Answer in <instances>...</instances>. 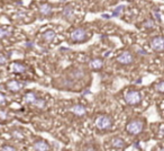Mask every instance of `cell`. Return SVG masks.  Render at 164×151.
Listing matches in <instances>:
<instances>
[{
  "instance_id": "cell-1",
  "label": "cell",
  "mask_w": 164,
  "mask_h": 151,
  "mask_svg": "<svg viewBox=\"0 0 164 151\" xmlns=\"http://www.w3.org/2000/svg\"><path fill=\"white\" fill-rule=\"evenodd\" d=\"M143 127H144V124H143L142 121L134 120L127 124L126 130L128 133H130L133 135H136V134H139V133L143 131Z\"/></svg>"
},
{
  "instance_id": "cell-2",
  "label": "cell",
  "mask_w": 164,
  "mask_h": 151,
  "mask_svg": "<svg viewBox=\"0 0 164 151\" xmlns=\"http://www.w3.org/2000/svg\"><path fill=\"white\" fill-rule=\"evenodd\" d=\"M111 125H113V120L110 116L107 115H100L96 120V126L99 130H108Z\"/></svg>"
},
{
  "instance_id": "cell-3",
  "label": "cell",
  "mask_w": 164,
  "mask_h": 151,
  "mask_svg": "<svg viewBox=\"0 0 164 151\" xmlns=\"http://www.w3.org/2000/svg\"><path fill=\"white\" fill-rule=\"evenodd\" d=\"M140 99H142L140 94L136 90H129L125 95V101L129 105H137L140 103Z\"/></svg>"
},
{
  "instance_id": "cell-4",
  "label": "cell",
  "mask_w": 164,
  "mask_h": 151,
  "mask_svg": "<svg viewBox=\"0 0 164 151\" xmlns=\"http://www.w3.org/2000/svg\"><path fill=\"white\" fill-rule=\"evenodd\" d=\"M86 35H87V33L83 28H76L72 32L71 38H72L73 42H82L86 37Z\"/></svg>"
},
{
  "instance_id": "cell-5",
  "label": "cell",
  "mask_w": 164,
  "mask_h": 151,
  "mask_svg": "<svg viewBox=\"0 0 164 151\" xmlns=\"http://www.w3.org/2000/svg\"><path fill=\"white\" fill-rule=\"evenodd\" d=\"M117 61L121 64H129V63L133 62V55L130 52L128 51H125L123 53H120L119 55L117 57Z\"/></svg>"
},
{
  "instance_id": "cell-6",
  "label": "cell",
  "mask_w": 164,
  "mask_h": 151,
  "mask_svg": "<svg viewBox=\"0 0 164 151\" xmlns=\"http://www.w3.org/2000/svg\"><path fill=\"white\" fill-rule=\"evenodd\" d=\"M151 46L154 51H164V37H154L151 41Z\"/></svg>"
},
{
  "instance_id": "cell-7",
  "label": "cell",
  "mask_w": 164,
  "mask_h": 151,
  "mask_svg": "<svg viewBox=\"0 0 164 151\" xmlns=\"http://www.w3.org/2000/svg\"><path fill=\"white\" fill-rule=\"evenodd\" d=\"M24 86H25V83H21V82L16 81V80H11V81L7 82V88L9 89L10 91H13V93L19 91Z\"/></svg>"
},
{
  "instance_id": "cell-8",
  "label": "cell",
  "mask_w": 164,
  "mask_h": 151,
  "mask_svg": "<svg viewBox=\"0 0 164 151\" xmlns=\"http://www.w3.org/2000/svg\"><path fill=\"white\" fill-rule=\"evenodd\" d=\"M33 148L35 149V150H39V151H45V150H48L50 149V145L48 143L44 141V140H39V141H36L34 145H33Z\"/></svg>"
},
{
  "instance_id": "cell-9",
  "label": "cell",
  "mask_w": 164,
  "mask_h": 151,
  "mask_svg": "<svg viewBox=\"0 0 164 151\" xmlns=\"http://www.w3.org/2000/svg\"><path fill=\"white\" fill-rule=\"evenodd\" d=\"M63 17L65 19H68V20H72V19L74 18V10H73V7L72 6H68L64 8L63 13Z\"/></svg>"
},
{
  "instance_id": "cell-10",
  "label": "cell",
  "mask_w": 164,
  "mask_h": 151,
  "mask_svg": "<svg viewBox=\"0 0 164 151\" xmlns=\"http://www.w3.org/2000/svg\"><path fill=\"white\" fill-rule=\"evenodd\" d=\"M71 112L74 113L76 115H78V116H82V115H84V114L87 113V109H86V107L82 106V105H74L73 107H71Z\"/></svg>"
},
{
  "instance_id": "cell-11",
  "label": "cell",
  "mask_w": 164,
  "mask_h": 151,
  "mask_svg": "<svg viewBox=\"0 0 164 151\" xmlns=\"http://www.w3.org/2000/svg\"><path fill=\"white\" fill-rule=\"evenodd\" d=\"M39 13L42 16H51L52 15V7L48 4H44L39 6Z\"/></svg>"
},
{
  "instance_id": "cell-12",
  "label": "cell",
  "mask_w": 164,
  "mask_h": 151,
  "mask_svg": "<svg viewBox=\"0 0 164 151\" xmlns=\"http://www.w3.org/2000/svg\"><path fill=\"white\" fill-rule=\"evenodd\" d=\"M111 145H113L114 148H117V149H124V148L126 147V143H125V141H124L123 139L114 138L111 140Z\"/></svg>"
},
{
  "instance_id": "cell-13",
  "label": "cell",
  "mask_w": 164,
  "mask_h": 151,
  "mask_svg": "<svg viewBox=\"0 0 164 151\" xmlns=\"http://www.w3.org/2000/svg\"><path fill=\"white\" fill-rule=\"evenodd\" d=\"M11 69H13V71L14 72H16V73H24L27 68H26L25 64H23V63L15 62L13 64V67H11Z\"/></svg>"
},
{
  "instance_id": "cell-14",
  "label": "cell",
  "mask_w": 164,
  "mask_h": 151,
  "mask_svg": "<svg viewBox=\"0 0 164 151\" xmlns=\"http://www.w3.org/2000/svg\"><path fill=\"white\" fill-rule=\"evenodd\" d=\"M89 67L93 70H99L102 68V60L100 59H93L89 62Z\"/></svg>"
},
{
  "instance_id": "cell-15",
  "label": "cell",
  "mask_w": 164,
  "mask_h": 151,
  "mask_svg": "<svg viewBox=\"0 0 164 151\" xmlns=\"http://www.w3.org/2000/svg\"><path fill=\"white\" fill-rule=\"evenodd\" d=\"M54 38H55V33L53 31H47L43 34V40L47 43H51Z\"/></svg>"
},
{
  "instance_id": "cell-16",
  "label": "cell",
  "mask_w": 164,
  "mask_h": 151,
  "mask_svg": "<svg viewBox=\"0 0 164 151\" xmlns=\"http://www.w3.org/2000/svg\"><path fill=\"white\" fill-rule=\"evenodd\" d=\"M36 98H37V96H36V94L35 93H28V94L25 95V97H24V101H26V103H28V104H32L36 101Z\"/></svg>"
},
{
  "instance_id": "cell-17",
  "label": "cell",
  "mask_w": 164,
  "mask_h": 151,
  "mask_svg": "<svg viewBox=\"0 0 164 151\" xmlns=\"http://www.w3.org/2000/svg\"><path fill=\"white\" fill-rule=\"evenodd\" d=\"M11 35V29L10 28H7V27H1L0 28V38L6 37V36H9Z\"/></svg>"
},
{
  "instance_id": "cell-18",
  "label": "cell",
  "mask_w": 164,
  "mask_h": 151,
  "mask_svg": "<svg viewBox=\"0 0 164 151\" xmlns=\"http://www.w3.org/2000/svg\"><path fill=\"white\" fill-rule=\"evenodd\" d=\"M33 105L36 107H39V108H43L45 106V101L43 99H41V98H36V101L33 103Z\"/></svg>"
},
{
  "instance_id": "cell-19",
  "label": "cell",
  "mask_w": 164,
  "mask_h": 151,
  "mask_svg": "<svg viewBox=\"0 0 164 151\" xmlns=\"http://www.w3.org/2000/svg\"><path fill=\"white\" fill-rule=\"evenodd\" d=\"M124 8H125V6H123V5L118 6L114 10V13H113V16H115V17H118L120 14H121V12H123V9H124Z\"/></svg>"
},
{
  "instance_id": "cell-20",
  "label": "cell",
  "mask_w": 164,
  "mask_h": 151,
  "mask_svg": "<svg viewBox=\"0 0 164 151\" xmlns=\"http://www.w3.org/2000/svg\"><path fill=\"white\" fill-rule=\"evenodd\" d=\"M155 89H156L158 91H160V93H164V81L158 82V85L155 86Z\"/></svg>"
},
{
  "instance_id": "cell-21",
  "label": "cell",
  "mask_w": 164,
  "mask_h": 151,
  "mask_svg": "<svg viewBox=\"0 0 164 151\" xmlns=\"http://www.w3.org/2000/svg\"><path fill=\"white\" fill-rule=\"evenodd\" d=\"M144 26L147 27V28H153L154 27V22L152 19H147L145 23H144Z\"/></svg>"
},
{
  "instance_id": "cell-22",
  "label": "cell",
  "mask_w": 164,
  "mask_h": 151,
  "mask_svg": "<svg viewBox=\"0 0 164 151\" xmlns=\"http://www.w3.org/2000/svg\"><path fill=\"white\" fill-rule=\"evenodd\" d=\"M153 14H154V16H155L156 20H158V23H161V15H160V12H158V9H154Z\"/></svg>"
},
{
  "instance_id": "cell-23",
  "label": "cell",
  "mask_w": 164,
  "mask_h": 151,
  "mask_svg": "<svg viewBox=\"0 0 164 151\" xmlns=\"http://www.w3.org/2000/svg\"><path fill=\"white\" fill-rule=\"evenodd\" d=\"M7 62V58L4 54H0V65H4Z\"/></svg>"
},
{
  "instance_id": "cell-24",
  "label": "cell",
  "mask_w": 164,
  "mask_h": 151,
  "mask_svg": "<svg viewBox=\"0 0 164 151\" xmlns=\"http://www.w3.org/2000/svg\"><path fill=\"white\" fill-rule=\"evenodd\" d=\"M13 135H15V138H18V139H24V135L21 134V133L17 132V131H14L13 132Z\"/></svg>"
},
{
  "instance_id": "cell-25",
  "label": "cell",
  "mask_w": 164,
  "mask_h": 151,
  "mask_svg": "<svg viewBox=\"0 0 164 151\" xmlns=\"http://www.w3.org/2000/svg\"><path fill=\"white\" fill-rule=\"evenodd\" d=\"M4 104H6V97L2 94H0V105H4Z\"/></svg>"
},
{
  "instance_id": "cell-26",
  "label": "cell",
  "mask_w": 164,
  "mask_h": 151,
  "mask_svg": "<svg viewBox=\"0 0 164 151\" xmlns=\"http://www.w3.org/2000/svg\"><path fill=\"white\" fill-rule=\"evenodd\" d=\"M0 117H1V119H7L6 112H2V111H0Z\"/></svg>"
},
{
  "instance_id": "cell-27",
  "label": "cell",
  "mask_w": 164,
  "mask_h": 151,
  "mask_svg": "<svg viewBox=\"0 0 164 151\" xmlns=\"http://www.w3.org/2000/svg\"><path fill=\"white\" fill-rule=\"evenodd\" d=\"M26 46H27V47H33V46H34V43H33V42H27V43H26Z\"/></svg>"
},
{
  "instance_id": "cell-28",
  "label": "cell",
  "mask_w": 164,
  "mask_h": 151,
  "mask_svg": "<svg viewBox=\"0 0 164 151\" xmlns=\"http://www.w3.org/2000/svg\"><path fill=\"white\" fill-rule=\"evenodd\" d=\"M2 149H4V150H15L14 148H10V147H4Z\"/></svg>"
},
{
  "instance_id": "cell-29",
  "label": "cell",
  "mask_w": 164,
  "mask_h": 151,
  "mask_svg": "<svg viewBox=\"0 0 164 151\" xmlns=\"http://www.w3.org/2000/svg\"><path fill=\"white\" fill-rule=\"evenodd\" d=\"M102 18H109V15H106V14L102 15Z\"/></svg>"
},
{
  "instance_id": "cell-30",
  "label": "cell",
  "mask_w": 164,
  "mask_h": 151,
  "mask_svg": "<svg viewBox=\"0 0 164 151\" xmlns=\"http://www.w3.org/2000/svg\"><path fill=\"white\" fill-rule=\"evenodd\" d=\"M140 81H142V79H138V80L136 81V83H140Z\"/></svg>"
}]
</instances>
